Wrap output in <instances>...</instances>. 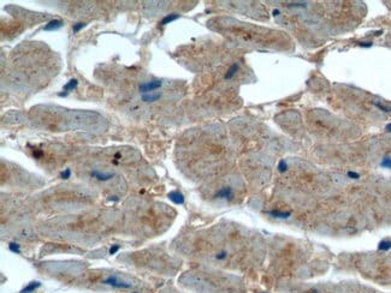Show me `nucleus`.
I'll use <instances>...</instances> for the list:
<instances>
[{
  "label": "nucleus",
  "mask_w": 391,
  "mask_h": 293,
  "mask_svg": "<svg viewBox=\"0 0 391 293\" xmlns=\"http://www.w3.org/2000/svg\"><path fill=\"white\" fill-rule=\"evenodd\" d=\"M102 283L109 285V286H112V287H114V288H130V287H131V283L119 281V280L117 279V276H116V275H110V276H107L105 280H102Z\"/></svg>",
  "instance_id": "nucleus-1"
},
{
  "label": "nucleus",
  "mask_w": 391,
  "mask_h": 293,
  "mask_svg": "<svg viewBox=\"0 0 391 293\" xmlns=\"http://www.w3.org/2000/svg\"><path fill=\"white\" fill-rule=\"evenodd\" d=\"M161 81H149V82H144L140 85V91L146 94V93H149V91H153L155 89H159L161 87Z\"/></svg>",
  "instance_id": "nucleus-2"
},
{
  "label": "nucleus",
  "mask_w": 391,
  "mask_h": 293,
  "mask_svg": "<svg viewBox=\"0 0 391 293\" xmlns=\"http://www.w3.org/2000/svg\"><path fill=\"white\" fill-rule=\"evenodd\" d=\"M168 198L175 203V204H183L184 203V197L178 191H171L168 194Z\"/></svg>",
  "instance_id": "nucleus-3"
},
{
  "label": "nucleus",
  "mask_w": 391,
  "mask_h": 293,
  "mask_svg": "<svg viewBox=\"0 0 391 293\" xmlns=\"http://www.w3.org/2000/svg\"><path fill=\"white\" fill-rule=\"evenodd\" d=\"M92 177L97 178L98 180H101V182H106V180H110L111 178H113V174L112 173H101L99 171H93L92 172Z\"/></svg>",
  "instance_id": "nucleus-4"
},
{
  "label": "nucleus",
  "mask_w": 391,
  "mask_h": 293,
  "mask_svg": "<svg viewBox=\"0 0 391 293\" xmlns=\"http://www.w3.org/2000/svg\"><path fill=\"white\" fill-rule=\"evenodd\" d=\"M77 84H78L77 79H70L68 83L64 85V88H63V90H64L65 93H60V94H59V96H65V95H66L70 90H73V89L77 87Z\"/></svg>",
  "instance_id": "nucleus-5"
},
{
  "label": "nucleus",
  "mask_w": 391,
  "mask_h": 293,
  "mask_svg": "<svg viewBox=\"0 0 391 293\" xmlns=\"http://www.w3.org/2000/svg\"><path fill=\"white\" fill-rule=\"evenodd\" d=\"M63 27V21L60 19H53L51 22H48L46 25H45V30H57V29L61 28Z\"/></svg>",
  "instance_id": "nucleus-6"
},
{
  "label": "nucleus",
  "mask_w": 391,
  "mask_h": 293,
  "mask_svg": "<svg viewBox=\"0 0 391 293\" xmlns=\"http://www.w3.org/2000/svg\"><path fill=\"white\" fill-rule=\"evenodd\" d=\"M231 195H232L231 187H223L215 194V197L217 198H226V199H229L231 197Z\"/></svg>",
  "instance_id": "nucleus-7"
},
{
  "label": "nucleus",
  "mask_w": 391,
  "mask_h": 293,
  "mask_svg": "<svg viewBox=\"0 0 391 293\" xmlns=\"http://www.w3.org/2000/svg\"><path fill=\"white\" fill-rule=\"evenodd\" d=\"M40 286H41V283H40L39 281H33V282L28 283L19 293H30V292H33V291H35V290H36L38 287H40Z\"/></svg>",
  "instance_id": "nucleus-8"
},
{
  "label": "nucleus",
  "mask_w": 391,
  "mask_h": 293,
  "mask_svg": "<svg viewBox=\"0 0 391 293\" xmlns=\"http://www.w3.org/2000/svg\"><path fill=\"white\" fill-rule=\"evenodd\" d=\"M142 101H144V102H153V101H156V100H159L160 98V94L159 93H155V94H143L142 96Z\"/></svg>",
  "instance_id": "nucleus-9"
},
{
  "label": "nucleus",
  "mask_w": 391,
  "mask_h": 293,
  "mask_svg": "<svg viewBox=\"0 0 391 293\" xmlns=\"http://www.w3.org/2000/svg\"><path fill=\"white\" fill-rule=\"evenodd\" d=\"M180 17V14L177 13H170V14H166L163 19H161V22H160V24L161 25H166L168 23H171V22H173V21H176L177 18Z\"/></svg>",
  "instance_id": "nucleus-10"
},
{
  "label": "nucleus",
  "mask_w": 391,
  "mask_h": 293,
  "mask_svg": "<svg viewBox=\"0 0 391 293\" xmlns=\"http://www.w3.org/2000/svg\"><path fill=\"white\" fill-rule=\"evenodd\" d=\"M237 70H238L237 64H232V65L230 66L229 71H227V73L225 75V79H230V78H232V77L235 76V73L237 72Z\"/></svg>",
  "instance_id": "nucleus-11"
},
{
  "label": "nucleus",
  "mask_w": 391,
  "mask_h": 293,
  "mask_svg": "<svg viewBox=\"0 0 391 293\" xmlns=\"http://www.w3.org/2000/svg\"><path fill=\"white\" fill-rule=\"evenodd\" d=\"M268 214H270V215H272V216H274V218H279V219H286V218H289V215H290V213H285V211H277V210H274V211H270Z\"/></svg>",
  "instance_id": "nucleus-12"
},
{
  "label": "nucleus",
  "mask_w": 391,
  "mask_h": 293,
  "mask_svg": "<svg viewBox=\"0 0 391 293\" xmlns=\"http://www.w3.org/2000/svg\"><path fill=\"white\" fill-rule=\"evenodd\" d=\"M378 249H379V250H381V251H386V250H389V249H391V241L390 240H383V241H380V244H379Z\"/></svg>",
  "instance_id": "nucleus-13"
},
{
  "label": "nucleus",
  "mask_w": 391,
  "mask_h": 293,
  "mask_svg": "<svg viewBox=\"0 0 391 293\" xmlns=\"http://www.w3.org/2000/svg\"><path fill=\"white\" fill-rule=\"evenodd\" d=\"M70 175H71L70 168H65V169L61 172V174H60V177H61L63 179H65V180H66V179H69V178H70Z\"/></svg>",
  "instance_id": "nucleus-14"
},
{
  "label": "nucleus",
  "mask_w": 391,
  "mask_h": 293,
  "mask_svg": "<svg viewBox=\"0 0 391 293\" xmlns=\"http://www.w3.org/2000/svg\"><path fill=\"white\" fill-rule=\"evenodd\" d=\"M380 165H381L383 167L391 168V157H385V159H383V161L380 162Z\"/></svg>",
  "instance_id": "nucleus-15"
},
{
  "label": "nucleus",
  "mask_w": 391,
  "mask_h": 293,
  "mask_svg": "<svg viewBox=\"0 0 391 293\" xmlns=\"http://www.w3.org/2000/svg\"><path fill=\"white\" fill-rule=\"evenodd\" d=\"M9 249H10V251L12 252H16V253H19V245L18 244H14V243H10V245H9Z\"/></svg>",
  "instance_id": "nucleus-16"
},
{
  "label": "nucleus",
  "mask_w": 391,
  "mask_h": 293,
  "mask_svg": "<svg viewBox=\"0 0 391 293\" xmlns=\"http://www.w3.org/2000/svg\"><path fill=\"white\" fill-rule=\"evenodd\" d=\"M286 168H288V165L285 164V161H284V160H280L279 164H278V171H279V172H285Z\"/></svg>",
  "instance_id": "nucleus-17"
},
{
  "label": "nucleus",
  "mask_w": 391,
  "mask_h": 293,
  "mask_svg": "<svg viewBox=\"0 0 391 293\" xmlns=\"http://www.w3.org/2000/svg\"><path fill=\"white\" fill-rule=\"evenodd\" d=\"M84 27H85L84 23H77V24H75V25L72 27V30H73V33H78V31L82 28H84Z\"/></svg>",
  "instance_id": "nucleus-18"
},
{
  "label": "nucleus",
  "mask_w": 391,
  "mask_h": 293,
  "mask_svg": "<svg viewBox=\"0 0 391 293\" xmlns=\"http://www.w3.org/2000/svg\"><path fill=\"white\" fill-rule=\"evenodd\" d=\"M118 250H119V245H113L111 249H110V251L109 252H110V255H114V253L118 251Z\"/></svg>",
  "instance_id": "nucleus-19"
},
{
  "label": "nucleus",
  "mask_w": 391,
  "mask_h": 293,
  "mask_svg": "<svg viewBox=\"0 0 391 293\" xmlns=\"http://www.w3.org/2000/svg\"><path fill=\"white\" fill-rule=\"evenodd\" d=\"M226 255H227V253H226L225 251H222V252H219V253H218V255L215 256V258H217V260H224V258L226 257Z\"/></svg>",
  "instance_id": "nucleus-20"
},
{
  "label": "nucleus",
  "mask_w": 391,
  "mask_h": 293,
  "mask_svg": "<svg viewBox=\"0 0 391 293\" xmlns=\"http://www.w3.org/2000/svg\"><path fill=\"white\" fill-rule=\"evenodd\" d=\"M348 177L353 178V179H357V178H359V174H357V173H354V172H349V173H348Z\"/></svg>",
  "instance_id": "nucleus-21"
},
{
  "label": "nucleus",
  "mask_w": 391,
  "mask_h": 293,
  "mask_svg": "<svg viewBox=\"0 0 391 293\" xmlns=\"http://www.w3.org/2000/svg\"><path fill=\"white\" fill-rule=\"evenodd\" d=\"M386 131H388V132H391V124H388V125H386Z\"/></svg>",
  "instance_id": "nucleus-22"
},
{
  "label": "nucleus",
  "mask_w": 391,
  "mask_h": 293,
  "mask_svg": "<svg viewBox=\"0 0 391 293\" xmlns=\"http://www.w3.org/2000/svg\"><path fill=\"white\" fill-rule=\"evenodd\" d=\"M135 293H136V292H135Z\"/></svg>",
  "instance_id": "nucleus-23"
}]
</instances>
